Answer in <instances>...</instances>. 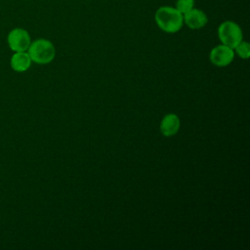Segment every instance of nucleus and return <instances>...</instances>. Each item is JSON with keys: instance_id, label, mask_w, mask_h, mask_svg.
<instances>
[{"instance_id": "obj_3", "label": "nucleus", "mask_w": 250, "mask_h": 250, "mask_svg": "<svg viewBox=\"0 0 250 250\" xmlns=\"http://www.w3.org/2000/svg\"><path fill=\"white\" fill-rule=\"evenodd\" d=\"M218 37L222 44L234 49V47L243 40V33L236 22L226 21L218 27Z\"/></svg>"}, {"instance_id": "obj_8", "label": "nucleus", "mask_w": 250, "mask_h": 250, "mask_svg": "<svg viewBox=\"0 0 250 250\" xmlns=\"http://www.w3.org/2000/svg\"><path fill=\"white\" fill-rule=\"evenodd\" d=\"M31 59L27 53V51L23 52H14L11 57L10 64L11 67L16 72H24L26 71L31 65Z\"/></svg>"}, {"instance_id": "obj_5", "label": "nucleus", "mask_w": 250, "mask_h": 250, "mask_svg": "<svg viewBox=\"0 0 250 250\" xmlns=\"http://www.w3.org/2000/svg\"><path fill=\"white\" fill-rule=\"evenodd\" d=\"M234 59V51L232 48L220 44L215 46L209 53L210 62L219 67H224L231 63Z\"/></svg>"}, {"instance_id": "obj_1", "label": "nucleus", "mask_w": 250, "mask_h": 250, "mask_svg": "<svg viewBox=\"0 0 250 250\" xmlns=\"http://www.w3.org/2000/svg\"><path fill=\"white\" fill-rule=\"evenodd\" d=\"M154 20L157 26L166 33H176L184 24L183 14L176 8L170 6L158 8L155 12Z\"/></svg>"}, {"instance_id": "obj_2", "label": "nucleus", "mask_w": 250, "mask_h": 250, "mask_svg": "<svg viewBox=\"0 0 250 250\" xmlns=\"http://www.w3.org/2000/svg\"><path fill=\"white\" fill-rule=\"evenodd\" d=\"M27 53L32 61L37 64L50 63L56 56V49L54 44L45 38H39L31 41Z\"/></svg>"}, {"instance_id": "obj_10", "label": "nucleus", "mask_w": 250, "mask_h": 250, "mask_svg": "<svg viewBox=\"0 0 250 250\" xmlns=\"http://www.w3.org/2000/svg\"><path fill=\"white\" fill-rule=\"evenodd\" d=\"M194 6V0H177L176 9L183 15L191 10Z\"/></svg>"}, {"instance_id": "obj_9", "label": "nucleus", "mask_w": 250, "mask_h": 250, "mask_svg": "<svg viewBox=\"0 0 250 250\" xmlns=\"http://www.w3.org/2000/svg\"><path fill=\"white\" fill-rule=\"evenodd\" d=\"M233 51L235 52V54L243 59V60H247L250 57V45L248 42L246 41H240L233 49Z\"/></svg>"}, {"instance_id": "obj_7", "label": "nucleus", "mask_w": 250, "mask_h": 250, "mask_svg": "<svg viewBox=\"0 0 250 250\" xmlns=\"http://www.w3.org/2000/svg\"><path fill=\"white\" fill-rule=\"evenodd\" d=\"M181 127V120L175 113H168L163 116L160 122V132L165 137L175 136Z\"/></svg>"}, {"instance_id": "obj_6", "label": "nucleus", "mask_w": 250, "mask_h": 250, "mask_svg": "<svg viewBox=\"0 0 250 250\" xmlns=\"http://www.w3.org/2000/svg\"><path fill=\"white\" fill-rule=\"evenodd\" d=\"M183 20L190 29H200L204 27L208 22L206 14L202 10L194 7L183 15Z\"/></svg>"}, {"instance_id": "obj_4", "label": "nucleus", "mask_w": 250, "mask_h": 250, "mask_svg": "<svg viewBox=\"0 0 250 250\" xmlns=\"http://www.w3.org/2000/svg\"><path fill=\"white\" fill-rule=\"evenodd\" d=\"M7 43L13 52L27 51L31 38L27 30L21 27H15L7 35Z\"/></svg>"}]
</instances>
